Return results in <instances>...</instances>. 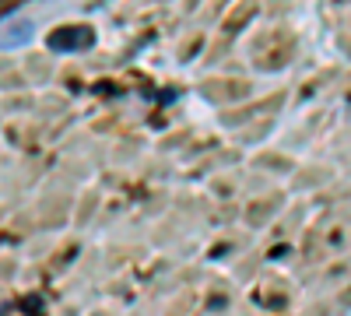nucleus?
I'll use <instances>...</instances> for the list:
<instances>
[{
    "instance_id": "f257e3e1",
    "label": "nucleus",
    "mask_w": 351,
    "mask_h": 316,
    "mask_svg": "<svg viewBox=\"0 0 351 316\" xmlns=\"http://www.w3.org/2000/svg\"><path fill=\"white\" fill-rule=\"evenodd\" d=\"M46 46L53 53H84L95 46V28L92 25H60L46 36Z\"/></svg>"
},
{
    "instance_id": "f03ea898",
    "label": "nucleus",
    "mask_w": 351,
    "mask_h": 316,
    "mask_svg": "<svg viewBox=\"0 0 351 316\" xmlns=\"http://www.w3.org/2000/svg\"><path fill=\"white\" fill-rule=\"evenodd\" d=\"M32 36H36L32 21H8V25H0V49L25 46V42H32Z\"/></svg>"
}]
</instances>
